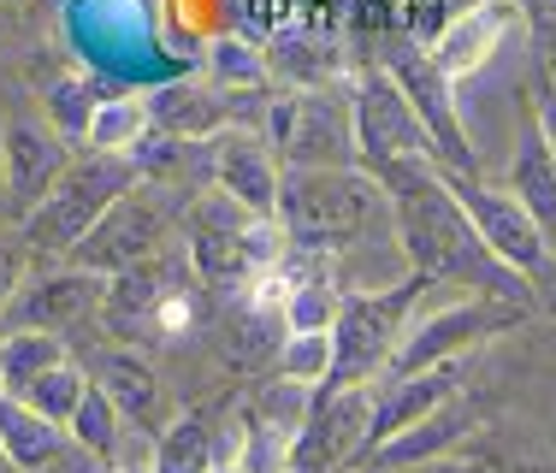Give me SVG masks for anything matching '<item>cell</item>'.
<instances>
[{
  "label": "cell",
  "instance_id": "29",
  "mask_svg": "<svg viewBox=\"0 0 556 473\" xmlns=\"http://www.w3.org/2000/svg\"><path fill=\"white\" fill-rule=\"evenodd\" d=\"M278 379L285 385H326V367H332V332H285L278 337V355H273Z\"/></svg>",
  "mask_w": 556,
  "mask_h": 473
},
{
  "label": "cell",
  "instance_id": "17",
  "mask_svg": "<svg viewBox=\"0 0 556 473\" xmlns=\"http://www.w3.org/2000/svg\"><path fill=\"white\" fill-rule=\"evenodd\" d=\"M207 166H214V190L243 202L249 214H278V178H285V166H278L267 137H255L243 125H225L219 137H207Z\"/></svg>",
  "mask_w": 556,
  "mask_h": 473
},
{
  "label": "cell",
  "instance_id": "21",
  "mask_svg": "<svg viewBox=\"0 0 556 473\" xmlns=\"http://www.w3.org/2000/svg\"><path fill=\"white\" fill-rule=\"evenodd\" d=\"M0 450H7L12 473H60L65 462H72V432L54 426L48 414H36L30 402L7 397L0 391Z\"/></svg>",
  "mask_w": 556,
  "mask_h": 473
},
{
  "label": "cell",
  "instance_id": "15",
  "mask_svg": "<svg viewBox=\"0 0 556 473\" xmlns=\"http://www.w3.org/2000/svg\"><path fill=\"white\" fill-rule=\"evenodd\" d=\"M450 397H462V361L420 367V373H403V379H379V385H374V414H367V438H362L355 468L374 462L396 432L420 426V420H427L432 409H444Z\"/></svg>",
  "mask_w": 556,
  "mask_h": 473
},
{
  "label": "cell",
  "instance_id": "37",
  "mask_svg": "<svg viewBox=\"0 0 556 473\" xmlns=\"http://www.w3.org/2000/svg\"><path fill=\"white\" fill-rule=\"evenodd\" d=\"M207 473H243V468H237V462H214V468H207Z\"/></svg>",
  "mask_w": 556,
  "mask_h": 473
},
{
  "label": "cell",
  "instance_id": "5",
  "mask_svg": "<svg viewBox=\"0 0 556 473\" xmlns=\"http://www.w3.org/2000/svg\"><path fill=\"white\" fill-rule=\"evenodd\" d=\"M142 183V166L130 154H96V149H77L72 166L60 172V183L18 219V237L30 248L36 267H54V260H72L77 243L89 237L101 214L118 202L125 190Z\"/></svg>",
  "mask_w": 556,
  "mask_h": 473
},
{
  "label": "cell",
  "instance_id": "36",
  "mask_svg": "<svg viewBox=\"0 0 556 473\" xmlns=\"http://www.w3.org/2000/svg\"><path fill=\"white\" fill-rule=\"evenodd\" d=\"M108 473H149V462H118V456H113Z\"/></svg>",
  "mask_w": 556,
  "mask_h": 473
},
{
  "label": "cell",
  "instance_id": "35",
  "mask_svg": "<svg viewBox=\"0 0 556 473\" xmlns=\"http://www.w3.org/2000/svg\"><path fill=\"white\" fill-rule=\"evenodd\" d=\"M509 473H556V462H539V456H533V462H515Z\"/></svg>",
  "mask_w": 556,
  "mask_h": 473
},
{
  "label": "cell",
  "instance_id": "7",
  "mask_svg": "<svg viewBox=\"0 0 556 473\" xmlns=\"http://www.w3.org/2000/svg\"><path fill=\"white\" fill-rule=\"evenodd\" d=\"M379 65L396 77V89L408 95V107H415L420 130H427L432 142V161L444 166V172H468L473 178V142L468 130H462V101H456V84L439 72V60H432L427 42H415L408 30H391L386 36V54H379Z\"/></svg>",
  "mask_w": 556,
  "mask_h": 473
},
{
  "label": "cell",
  "instance_id": "4",
  "mask_svg": "<svg viewBox=\"0 0 556 473\" xmlns=\"http://www.w3.org/2000/svg\"><path fill=\"white\" fill-rule=\"evenodd\" d=\"M207 291L195 279L190 255L166 248L154 260L113 272L108 296H101V325L118 344H172V337H190L202 325Z\"/></svg>",
  "mask_w": 556,
  "mask_h": 473
},
{
  "label": "cell",
  "instance_id": "13",
  "mask_svg": "<svg viewBox=\"0 0 556 473\" xmlns=\"http://www.w3.org/2000/svg\"><path fill=\"white\" fill-rule=\"evenodd\" d=\"M367 414H374V385H350V391H308L302 426L290 438V473H343L355 468L367 438Z\"/></svg>",
  "mask_w": 556,
  "mask_h": 473
},
{
  "label": "cell",
  "instance_id": "10",
  "mask_svg": "<svg viewBox=\"0 0 556 473\" xmlns=\"http://www.w3.org/2000/svg\"><path fill=\"white\" fill-rule=\"evenodd\" d=\"M267 142L278 166H355L350 95L332 89H285L267 113Z\"/></svg>",
  "mask_w": 556,
  "mask_h": 473
},
{
  "label": "cell",
  "instance_id": "22",
  "mask_svg": "<svg viewBox=\"0 0 556 473\" xmlns=\"http://www.w3.org/2000/svg\"><path fill=\"white\" fill-rule=\"evenodd\" d=\"M503 190H509L515 202L539 219V231L556 243V154H551L545 130H539L533 107L515 125V154H509V183H503Z\"/></svg>",
  "mask_w": 556,
  "mask_h": 473
},
{
  "label": "cell",
  "instance_id": "34",
  "mask_svg": "<svg viewBox=\"0 0 556 473\" xmlns=\"http://www.w3.org/2000/svg\"><path fill=\"white\" fill-rule=\"evenodd\" d=\"M396 473H492L485 462H473V456H432V462H415V468H396Z\"/></svg>",
  "mask_w": 556,
  "mask_h": 473
},
{
  "label": "cell",
  "instance_id": "6",
  "mask_svg": "<svg viewBox=\"0 0 556 473\" xmlns=\"http://www.w3.org/2000/svg\"><path fill=\"white\" fill-rule=\"evenodd\" d=\"M420 291H432L420 272L403 267V279L386 291H350L332 320V367H326V391H350V385H379L391 367L396 344H403L408 320H415Z\"/></svg>",
  "mask_w": 556,
  "mask_h": 473
},
{
  "label": "cell",
  "instance_id": "16",
  "mask_svg": "<svg viewBox=\"0 0 556 473\" xmlns=\"http://www.w3.org/2000/svg\"><path fill=\"white\" fill-rule=\"evenodd\" d=\"M77 149H65L54 137V125H36V118H7L0 130V195H7L12 214H30L48 190L60 183V172L72 166Z\"/></svg>",
  "mask_w": 556,
  "mask_h": 473
},
{
  "label": "cell",
  "instance_id": "14",
  "mask_svg": "<svg viewBox=\"0 0 556 473\" xmlns=\"http://www.w3.org/2000/svg\"><path fill=\"white\" fill-rule=\"evenodd\" d=\"M101 296H108V279L77 260H54V267H36L30 279L12 291L7 302V332H65L84 314H101Z\"/></svg>",
  "mask_w": 556,
  "mask_h": 473
},
{
  "label": "cell",
  "instance_id": "27",
  "mask_svg": "<svg viewBox=\"0 0 556 473\" xmlns=\"http://www.w3.org/2000/svg\"><path fill=\"white\" fill-rule=\"evenodd\" d=\"M65 432H72V444H77L84 456H96V462H113V456L125 450V420H118L113 397L96 385V379L84 385V397H77L72 420H65Z\"/></svg>",
  "mask_w": 556,
  "mask_h": 473
},
{
  "label": "cell",
  "instance_id": "24",
  "mask_svg": "<svg viewBox=\"0 0 556 473\" xmlns=\"http://www.w3.org/2000/svg\"><path fill=\"white\" fill-rule=\"evenodd\" d=\"M473 426V409L462 397H450L444 409H432L420 426H408V432H396V438L386 444V450L374 456V468L379 473H396V468H415V462H432V456H444L450 444L462 438V432Z\"/></svg>",
  "mask_w": 556,
  "mask_h": 473
},
{
  "label": "cell",
  "instance_id": "20",
  "mask_svg": "<svg viewBox=\"0 0 556 473\" xmlns=\"http://www.w3.org/2000/svg\"><path fill=\"white\" fill-rule=\"evenodd\" d=\"M142 101H149V125L184 142H207L237 118V95H225L219 84H161Z\"/></svg>",
  "mask_w": 556,
  "mask_h": 473
},
{
  "label": "cell",
  "instance_id": "19",
  "mask_svg": "<svg viewBox=\"0 0 556 473\" xmlns=\"http://www.w3.org/2000/svg\"><path fill=\"white\" fill-rule=\"evenodd\" d=\"M515 30V0H468V7H456L444 18V30L432 36V60H439V72L450 84H462V77L485 72L492 54L503 48V36Z\"/></svg>",
  "mask_w": 556,
  "mask_h": 473
},
{
  "label": "cell",
  "instance_id": "28",
  "mask_svg": "<svg viewBox=\"0 0 556 473\" xmlns=\"http://www.w3.org/2000/svg\"><path fill=\"white\" fill-rule=\"evenodd\" d=\"M149 101L142 95H108V101H96V118H89V137H84V149H96V154H130L142 137H149Z\"/></svg>",
  "mask_w": 556,
  "mask_h": 473
},
{
  "label": "cell",
  "instance_id": "2",
  "mask_svg": "<svg viewBox=\"0 0 556 473\" xmlns=\"http://www.w3.org/2000/svg\"><path fill=\"white\" fill-rule=\"evenodd\" d=\"M391 219L386 190L362 166H285L278 178V226L296 255H343Z\"/></svg>",
  "mask_w": 556,
  "mask_h": 473
},
{
  "label": "cell",
  "instance_id": "23",
  "mask_svg": "<svg viewBox=\"0 0 556 473\" xmlns=\"http://www.w3.org/2000/svg\"><path fill=\"white\" fill-rule=\"evenodd\" d=\"M219 462V432L202 409L172 414L149 438V473H207Z\"/></svg>",
  "mask_w": 556,
  "mask_h": 473
},
{
  "label": "cell",
  "instance_id": "8",
  "mask_svg": "<svg viewBox=\"0 0 556 473\" xmlns=\"http://www.w3.org/2000/svg\"><path fill=\"white\" fill-rule=\"evenodd\" d=\"M184 231V207L172 202L166 190H154L149 178L137 183V190H125L108 214L89 226V237L77 243V267L101 272V279H113V272L137 267V260H154L172 248V237Z\"/></svg>",
  "mask_w": 556,
  "mask_h": 473
},
{
  "label": "cell",
  "instance_id": "30",
  "mask_svg": "<svg viewBox=\"0 0 556 473\" xmlns=\"http://www.w3.org/2000/svg\"><path fill=\"white\" fill-rule=\"evenodd\" d=\"M96 89H89V77H60L54 89H48V101H42V113H48V125H54V137L65 142V149H84V137H89V118H96Z\"/></svg>",
  "mask_w": 556,
  "mask_h": 473
},
{
  "label": "cell",
  "instance_id": "31",
  "mask_svg": "<svg viewBox=\"0 0 556 473\" xmlns=\"http://www.w3.org/2000/svg\"><path fill=\"white\" fill-rule=\"evenodd\" d=\"M84 385H89V367H77V361H60V367H48L42 379H36L30 391H24L18 402H30L36 414H48L54 426H65L77 409V397H84Z\"/></svg>",
  "mask_w": 556,
  "mask_h": 473
},
{
  "label": "cell",
  "instance_id": "3",
  "mask_svg": "<svg viewBox=\"0 0 556 473\" xmlns=\"http://www.w3.org/2000/svg\"><path fill=\"white\" fill-rule=\"evenodd\" d=\"M285 226L278 214H249L225 190H207L184 207V255H190L195 279L214 302H237L249 279L285 260Z\"/></svg>",
  "mask_w": 556,
  "mask_h": 473
},
{
  "label": "cell",
  "instance_id": "26",
  "mask_svg": "<svg viewBox=\"0 0 556 473\" xmlns=\"http://www.w3.org/2000/svg\"><path fill=\"white\" fill-rule=\"evenodd\" d=\"M207 72H214V84L225 89V95H249V89L273 84L267 48H261L255 36H237V30H225V36L207 42Z\"/></svg>",
  "mask_w": 556,
  "mask_h": 473
},
{
  "label": "cell",
  "instance_id": "1",
  "mask_svg": "<svg viewBox=\"0 0 556 473\" xmlns=\"http://www.w3.org/2000/svg\"><path fill=\"white\" fill-rule=\"evenodd\" d=\"M374 183L386 190L391 231H396V248H403L408 272H420L427 284H462L473 296H497V302H521L527 308L533 284L485 248L480 226L456 202V190H450L444 166L432 154L374 166Z\"/></svg>",
  "mask_w": 556,
  "mask_h": 473
},
{
  "label": "cell",
  "instance_id": "12",
  "mask_svg": "<svg viewBox=\"0 0 556 473\" xmlns=\"http://www.w3.org/2000/svg\"><path fill=\"white\" fill-rule=\"evenodd\" d=\"M350 125H355V166L374 172L386 161H415V154H432L427 130H420L408 95L396 89V77L386 65H367L350 84Z\"/></svg>",
  "mask_w": 556,
  "mask_h": 473
},
{
  "label": "cell",
  "instance_id": "9",
  "mask_svg": "<svg viewBox=\"0 0 556 473\" xmlns=\"http://www.w3.org/2000/svg\"><path fill=\"white\" fill-rule=\"evenodd\" d=\"M521 320H527L521 302H497V296H468V302H450V308H432V314H420V320H408L403 344H396L391 367H386V379L462 361L473 344H492V337L515 332Z\"/></svg>",
  "mask_w": 556,
  "mask_h": 473
},
{
  "label": "cell",
  "instance_id": "25",
  "mask_svg": "<svg viewBox=\"0 0 556 473\" xmlns=\"http://www.w3.org/2000/svg\"><path fill=\"white\" fill-rule=\"evenodd\" d=\"M60 361H72V349H65L60 332H7L0 337V391H7V397H24V391Z\"/></svg>",
  "mask_w": 556,
  "mask_h": 473
},
{
  "label": "cell",
  "instance_id": "38",
  "mask_svg": "<svg viewBox=\"0 0 556 473\" xmlns=\"http://www.w3.org/2000/svg\"><path fill=\"white\" fill-rule=\"evenodd\" d=\"M0 202H7V195H0Z\"/></svg>",
  "mask_w": 556,
  "mask_h": 473
},
{
  "label": "cell",
  "instance_id": "11",
  "mask_svg": "<svg viewBox=\"0 0 556 473\" xmlns=\"http://www.w3.org/2000/svg\"><path fill=\"white\" fill-rule=\"evenodd\" d=\"M444 178H450L456 202L468 207V219L480 226L485 248H492L503 267H515L533 291H539V284H556V243L539 231V219L527 214L509 190H492V183H480L468 172H444Z\"/></svg>",
  "mask_w": 556,
  "mask_h": 473
},
{
  "label": "cell",
  "instance_id": "32",
  "mask_svg": "<svg viewBox=\"0 0 556 473\" xmlns=\"http://www.w3.org/2000/svg\"><path fill=\"white\" fill-rule=\"evenodd\" d=\"M24 260H30V248H24L18 231H0V314H7L12 291L24 284Z\"/></svg>",
  "mask_w": 556,
  "mask_h": 473
},
{
  "label": "cell",
  "instance_id": "33",
  "mask_svg": "<svg viewBox=\"0 0 556 473\" xmlns=\"http://www.w3.org/2000/svg\"><path fill=\"white\" fill-rule=\"evenodd\" d=\"M527 107H533L539 130H545V142L556 154V84H551V77H539V84H533V101H527Z\"/></svg>",
  "mask_w": 556,
  "mask_h": 473
},
{
  "label": "cell",
  "instance_id": "18",
  "mask_svg": "<svg viewBox=\"0 0 556 473\" xmlns=\"http://www.w3.org/2000/svg\"><path fill=\"white\" fill-rule=\"evenodd\" d=\"M89 379H96V385L113 397L118 420H125V426H137V438H154V432L172 420V397H166L161 373H154V361L137 344L101 349L96 355V373H89Z\"/></svg>",
  "mask_w": 556,
  "mask_h": 473
}]
</instances>
